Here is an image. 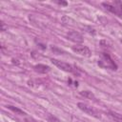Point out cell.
Segmentation results:
<instances>
[{
  "instance_id": "obj_1",
  "label": "cell",
  "mask_w": 122,
  "mask_h": 122,
  "mask_svg": "<svg viewBox=\"0 0 122 122\" xmlns=\"http://www.w3.org/2000/svg\"><path fill=\"white\" fill-rule=\"evenodd\" d=\"M97 64L102 69H107V70H111V71H116L118 69L117 64L111 57V55L107 52H101L100 53Z\"/></svg>"
},
{
  "instance_id": "obj_2",
  "label": "cell",
  "mask_w": 122,
  "mask_h": 122,
  "mask_svg": "<svg viewBox=\"0 0 122 122\" xmlns=\"http://www.w3.org/2000/svg\"><path fill=\"white\" fill-rule=\"evenodd\" d=\"M102 6L107 10H109L110 12L115 14L116 16L122 18V2L121 1H113L112 3L110 2H103L102 3Z\"/></svg>"
},
{
  "instance_id": "obj_3",
  "label": "cell",
  "mask_w": 122,
  "mask_h": 122,
  "mask_svg": "<svg viewBox=\"0 0 122 122\" xmlns=\"http://www.w3.org/2000/svg\"><path fill=\"white\" fill-rule=\"evenodd\" d=\"M77 107H78L79 110H81L85 113H87V114H89L92 117H95V118H100V113L93 107H91L90 105H88L86 103H83V102H78Z\"/></svg>"
},
{
  "instance_id": "obj_4",
  "label": "cell",
  "mask_w": 122,
  "mask_h": 122,
  "mask_svg": "<svg viewBox=\"0 0 122 122\" xmlns=\"http://www.w3.org/2000/svg\"><path fill=\"white\" fill-rule=\"evenodd\" d=\"M51 63L57 67L59 70L61 71H67V72H74V67L67 62H64V61H61V60H58V59H55V58H51Z\"/></svg>"
},
{
  "instance_id": "obj_5",
  "label": "cell",
  "mask_w": 122,
  "mask_h": 122,
  "mask_svg": "<svg viewBox=\"0 0 122 122\" xmlns=\"http://www.w3.org/2000/svg\"><path fill=\"white\" fill-rule=\"evenodd\" d=\"M71 51L79 55L82 56H86V57H90L92 55V51L90 50L89 47L85 46V45H81V44H76L74 46L71 47Z\"/></svg>"
},
{
  "instance_id": "obj_6",
  "label": "cell",
  "mask_w": 122,
  "mask_h": 122,
  "mask_svg": "<svg viewBox=\"0 0 122 122\" xmlns=\"http://www.w3.org/2000/svg\"><path fill=\"white\" fill-rule=\"evenodd\" d=\"M67 39H69L71 42H74L76 44H80L83 42V35L76 30H71L67 33Z\"/></svg>"
},
{
  "instance_id": "obj_7",
  "label": "cell",
  "mask_w": 122,
  "mask_h": 122,
  "mask_svg": "<svg viewBox=\"0 0 122 122\" xmlns=\"http://www.w3.org/2000/svg\"><path fill=\"white\" fill-rule=\"evenodd\" d=\"M33 70H34V71H36L38 73L45 74V73H48L51 71V67H49L48 65H45V64H36L33 67Z\"/></svg>"
},
{
  "instance_id": "obj_8",
  "label": "cell",
  "mask_w": 122,
  "mask_h": 122,
  "mask_svg": "<svg viewBox=\"0 0 122 122\" xmlns=\"http://www.w3.org/2000/svg\"><path fill=\"white\" fill-rule=\"evenodd\" d=\"M108 115L115 122H122V114H120L114 111H109Z\"/></svg>"
},
{
  "instance_id": "obj_9",
  "label": "cell",
  "mask_w": 122,
  "mask_h": 122,
  "mask_svg": "<svg viewBox=\"0 0 122 122\" xmlns=\"http://www.w3.org/2000/svg\"><path fill=\"white\" fill-rule=\"evenodd\" d=\"M79 94H80L81 96L87 98V99H92V100L96 99L95 96H94V94H93V92H92L91 91H81V92H79Z\"/></svg>"
},
{
  "instance_id": "obj_10",
  "label": "cell",
  "mask_w": 122,
  "mask_h": 122,
  "mask_svg": "<svg viewBox=\"0 0 122 122\" xmlns=\"http://www.w3.org/2000/svg\"><path fill=\"white\" fill-rule=\"evenodd\" d=\"M6 107H7L9 110H10L11 112H15V113H17V114H20V115H26V114H27L25 112H23L21 109H19V108H17V107H15V106L7 105Z\"/></svg>"
},
{
  "instance_id": "obj_11",
  "label": "cell",
  "mask_w": 122,
  "mask_h": 122,
  "mask_svg": "<svg viewBox=\"0 0 122 122\" xmlns=\"http://www.w3.org/2000/svg\"><path fill=\"white\" fill-rule=\"evenodd\" d=\"M25 122H38V121H37V120H35L34 118L27 117V118H25Z\"/></svg>"
},
{
  "instance_id": "obj_12",
  "label": "cell",
  "mask_w": 122,
  "mask_h": 122,
  "mask_svg": "<svg viewBox=\"0 0 122 122\" xmlns=\"http://www.w3.org/2000/svg\"><path fill=\"white\" fill-rule=\"evenodd\" d=\"M55 3L58 5H61V6H65V7L68 5V3L66 1H55Z\"/></svg>"
},
{
  "instance_id": "obj_13",
  "label": "cell",
  "mask_w": 122,
  "mask_h": 122,
  "mask_svg": "<svg viewBox=\"0 0 122 122\" xmlns=\"http://www.w3.org/2000/svg\"><path fill=\"white\" fill-rule=\"evenodd\" d=\"M1 26H2V31H4L5 30H6V26H5V23L2 21L1 22Z\"/></svg>"
},
{
  "instance_id": "obj_14",
  "label": "cell",
  "mask_w": 122,
  "mask_h": 122,
  "mask_svg": "<svg viewBox=\"0 0 122 122\" xmlns=\"http://www.w3.org/2000/svg\"><path fill=\"white\" fill-rule=\"evenodd\" d=\"M120 42H121V43H122V38H121V40H120Z\"/></svg>"
}]
</instances>
